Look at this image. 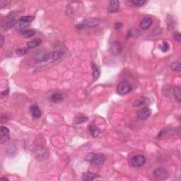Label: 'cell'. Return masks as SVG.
<instances>
[{"label": "cell", "mask_w": 181, "mask_h": 181, "mask_svg": "<svg viewBox=\"0 0 181 181\" xmlns=\"http://www.w3.org/2000/svg\"><path fill=\"white\" fill-rule=\"evenodd\" d=\"M105 156L103 154L90 153L85 157V161L95 166H101L105 161Z\"/></svg>", "instance_id": "cell-1"}, {"label": "cell", "mask_w": 181, "mask_h": 181, "mask_svg": "<svg viewBox=\"0 0 181 181\" xmlns=\"http://www.w3.org/2000/svg\"><path fill=\"white\" fill-rule=\"evenodd\" d=\"M99 24V21L96 19H86L84 21L79 23L77 25V29L82 30L84 28H94L97 26Z\"/></svg>", "instance_id": "cell-2"}, {"label": "cell", "mask_w": 181, "mask_h": 181, "mask_svg": "<svg viewBox=\"0 0 181 181\" xmlns=\"http://www.w3.org/2000/svg\"><path fill=\"white\" fill-rule=\"evenodd\" d=\"M146 157L142 154H137L132 156L130 161L131 166L134 168H138L143 166L146 163Z\"/></svg>", "instance_id": "cell-3"}, {"label": "cell", "mask_w": 181, "mask_h": 181, "mask_svg": "<svg viewBox=\"0 0 181 181\" xmlns=\"http://www.w3.org/2000/svg\"><path fill=\"white\" fill-rule=\"evenodd\" d=\"M16 23V21L15 17L11 14L9 15L2 21L1 29H2L3 31H7V30L11 29V27L14 26Z\"/></svg>", "instance_id": "cell-4"}, {"label": "cell", "mask_w": 181, "mask_h": 181, "mask_svg": "<svg viewBox=\"0 0 181 181\" xmlns=\"http://www.w3.org/2000/svg\"><path fill=\"white\" fill-rule=\"evenodd\" d=\"M131 90L132 87L130 84L128 83L127 82H126V81H123V82H120L117 88V94L120 95V96H124V95L129 94Z\"/></svg>", "instance_id": "cell-5"}, {"label": "cell", "mask_w": 181, "mask_h": 181, "mask_svg": "<svg viewBox=\"0 0 181 181\" xmlns=\"http://www.w3.org/2000/svg\"><path fill=\"white\" fill-rule=\"evenodd\" d=\"M154 175L156 179L160 180H166L168 177V171L163 168H157L154 170Z\"/></svg>", "instance_id": "cell-6"}, {"label": "cell", "mask_w": 181, "mask_h": 181, "mask_svg": "<svg viewBox=\"0 0 181 181\" xmlns=\"http://www.w3.org/2000/svg\"><path fill=\"white\" fill-rule=\"evenodd\" d=\"M64 55V52L60 50H57L54 51V52L48 53V57H47V59L46 62H54V61H57L58 59H61L62 57V56Z\"/></svg>", "instance_id": "cell-7"}, {"label": "cell", "mask_w": 181, "mask_h": 181, "mask_svg": "<svg viewBox=\"0 0 181 181\" xmlns=\"http://www.w3.org/2000/svg\"><path fill=\"white\" fill-rule=\"evenodd\" d=\"M151 113H152L151 109L148 107H146V108L140 109L137 112V117L141 120H146L149 118V116L151 115Z\"/></svg>", "instance_id": "cell-8"}, {"label": "cell", "mask_w": 181, "mask_h": 181, "mask_svg": "<svg viewBox=\"0 0 181 181\" xmlns=\"http://www.w3.org/2000/svg\"><path fill=\"white\" fill-rule=\"evenodd\" d=\"M0 132H1V137H0V144L6 143L9 140V129L7 127L1 126L0 127Z\"/></svg>", "instance_id": "cell-9"}, {"label": "cell", "mask_w": 181, "mask_h": 181, "mask_svg": "<svg viewBox=\"0 0 181 181\" xmlns=\"http://www.w3.org/2000/svg\"><path fill=\"white\" fill-rule=\"evenodd\" d=\"M122 45L119 42H113L110 45V52L112 54H118L122 52Z\"/></svg>", "instance_id": "cell-10"}, {"label": "cell", "mask_w": 181, "mask_h": 181, "mask_svg": "<svg viewBox=\"0 0 181 181\" xmlns=\"http://www.w3.org/2000/svg\"><path fill=\"white\" fill-rule=\"evenodd\" d=\"M47 57H48V53H47V52H45V51L43 50L38 51V52H36V53L34 54V55H33L35 60L38 62H45V61H47Z\"/></svg>", "instance_id": "cell-11"}, {"label": "cell", "mask_w": 181, "mask_h": 181, "mask_svg": "<svg viewBox=\"0 0 181 181\" xmlns=\"http://www.w3.org/2000/svg\"><path fill=\"white\" fill-rule=\"evenodd\" d=\"M119 9V2L117 0H112L109 2L108 6V11L109 13H116Z\"/></svg>", "instance_id": "cell-12"}, {"label": "cell", "mask_w": 181, "mask_h": 181, "mask_svg": "<svg viewBox=\"0 0 181 181\" xmlns=\"http://www.w3.org/2000/svg\"><path fill=\"white\" fill-rule=\"evenodd\" d=\"M30 110H31V115H32L33 117L35 119L40 118V117H41L42 111L38 105H32V106H31Z\"/></svg>", "instance_id": "cell-13"}, {"label": "cell", "mask_w": 181, "mask_h": 181, "mask_svg": "<svg viewBox=\"0 0 181 181\" xmlns=\"http://www.w3.org/2000/svg\"><path fill=\"white\" fill-rule=\"evenodd\" d=\"M153 24V20L149 17H146L141 21L140 24V27L142 30H147L151 27Z\"/></svg>", "instance_id": "cell-14"}, {"label": "cell", "mask_w": 181, "mask_h": 181, "mask_svg": "<svg viewBox=\"0 0 181 181\" xmlns=\"http://www.w3.org/2000/svg\"><path fill=\"white\" fill-rule=\"evenodd\" d=\"M92 68H93V78L95 81L98 80L101 75V69L97 64L92 62Z\"/></svg>", "instance_id": "cell-15"}, {"label": "cell", "mask_w": 181, "mask_h": 181, "mask_svg": "<svg viewBox=\"0 0 181 181\" xmlns=\"http://www.w3.org/2000/svg\"><path fill=\"white\" fill-rule=\"evenodd\" d=\"M30 24L27 22L21 20L20 19H19L18 21H17L16 23L14 28L16 30H19V31H24V29H25V28L27 27V26H29Z\"/></svg>", "instance_id": "cell-16"}, {"label": "cell", "mask_w": 181, "mask_h": 181, "mask_svg": "<svg viewBox=\"0 0 181 181\" xmlns=\"http://www.w3.org/2000/svg\"><path fill=\"white\" fill-rule=\"evenodd\" d=\"M98 177V174L94 173H90V172H87V173H84L82 175V179L84 180H87V181H91L94 180V179L97 178Z\"/></svg>", "instance_id": "cell-17"}, {"label": "cell", "mask_w": 181, "mask_h": 181, "mask_svg": "<svg viewBox=\"0 0 181 181\" xmlns=\"http://www.w3.org/2000/svg\"><path fill=\"white\" fill-rule=\"evenodd\" d=\"M50 101L52 102H54V103H57V102L61 101L64 99V95L62 93L57 92L54 93L50 96Z\"/></svg>", "instance_id": "cell-18"}, {"label": "cell", "mask_w": 181, "mask_h": 181, "mask_svg": "<svg viewBox=\"0 0 181 181\" xmlns=\"http://www.w3.org/2000/svg\"><path fill=\"white\" fill-rule=\"evenodd\" d=\"M42 43V40L40 38H36L35 40H31L27 43V46L29 49L35 48V47L39 46L40 44Z\"/></svg>", "instance_id": "cell-19"}, {"label": "cell", "mask_w": 181, "mask_h": 181, "mask_svg": "<svg viewBox=\"0 0 181 181\" xmlns=\"http://www.w3.org/2000/svg\"><path fill=\"white\" fill-rule=\"evenodd\" d=\"M173 95L174 97H175V100L178 102V103H180L181 101V89L180 87H175L174 88L173 90Z\"/></svg>", "instance_id": "cell-20"}, {"label": "cell", "mask_w": 181, "mask_h": 181, "mask_svg": "<svg viewBox=\"0 0 181 181\" xmlns=\"http://www.w3.org/2000/svg\"><path fill=\"white\" fill-rule=\"evenodd\" d=\"M148 102H149L148 98L141 97L134 102V103L133 104V106H141L142 105H145L148 103Z\"/></svg>", "instance_id": "cell-21"}, {"label": "cell", "mask_w": 181, "mask_h": 181, "mask_svg": "<svg viewBox=\"0 0 181 181\" xmlns=\"http://www.w3.org/2000/svg\"><path fill=\"white\" fill-rule=\"evenodd\" d=\"M21 35L23 37H24V38H30L35 36V31H33V30L31 29L24 30V31H21Z\"/></svg>", "instance_id": "cell-22"}, {"label": "cell", "mask_w": 181, "mask_h": 181, "mask_svg": "<svg viewBox=\"0 0 181 181\" xmlns=\"http://www.w3.org/2000/svg\"><path fill=\"white\" fill-rule=\"evenodd\" d=\"M170 69L173 70L174 72H180L181 71V65H180V61L177 60L176 62H174L170 64Z\"/></svg>", "instance_id": "cell-23"}, {"label": "cell", "mask_w": 181, "mask_h": 181, "mask_svg": "<svg viewBox=\"0 0 181 181\" xmlns=\"http://www.w3.org/2000/svg\"><path fill=\"white\" fill-rule=\"evenodd\" d=\"M140 35H141L140 31L137 29H129L127 33V38H132V37L135 38V37H139Z\"/></svg>", "instance_id": "cell-24"}, {"label": "cell", "mask_w": 181, "mask_h": 181, "mask_svg": "<svg viewBox=\"0 0 181 181\" xmlns=\"http://www.w3.org/2000/svg\"><path fill=\"white\" fill-rule=\"evenodd\" d=\"M89 131H90L91 134H92V136L94 137H98L100 133L99 129H98L96 126H94V125L89 126Z\"/></svg>", "instance_id": "cell-25"}, {"label": "cell", "mask_w": 181, "mask_h": 181, "mask_svg": "<svg viewBox=\"0 0 181 181\" xmlns=\"http://www.w3.org/2000/svg\"><path fill=\"white\" fill-rule=\"evenodd\" d=\"M131 3L136 6H142L147 3V1L145 0H132L131 1Z\"/></svg>", "instance_id": "cell-26"}, {"label": "cell", "mask_w": 181, "mask_h": 181, "mask_svg": "<svg viewBox=\"0 0 181 181\" xmlns=\"http://www.w3.org/2000/svg\"><path fill=\"white\" fill-rule=\"evenodd\" d=\"M160 48H161V50L163 52H168L170 49L169 44L167 43V42H163V43L161 45V46H160Z\"/></svg>", "instance_id": "cell-27"}, {"label": "cell", "mask_w": 181, "mask_h": 181, "mask_svg": "<svg viewBox=\"0 0 181 181\" xmlns=\"http://www.w3.org/2000/svg\"><path fill=\"white\" fill-rule=\"evenodd\" d=\"M20 19L21 20L24 21L29 23V24H31V22H32L35 19V17L32 16H23L21 18H20Z\"/></svg>", "instance_id": "cell-28"}, {"label": "cell", "mask_w": 181, "mask_h": 181, "mask_svg": "<svg viewBox=\"0 0 181 181\" xmlns=\"http://www.w3.org/2000/svg\"><path fill=\"white\" fill-rule=\"evenodd\" d=\"M28 50H29V49H26V48L19 49V50H16V53L17 55H19V56H23L27 53Z\"/></svg>", "instance_id": "cell-29"}, {"label": "cell", "mask_w": 181, "mask_h": 181, "mask_svg": "<svg viewBox=\"0 0 181 181\" xmlns=\"http://www.w3.org/2000/svg\"><path fill=\"white\" fill-rule=\"evenodd\" d=\"M79 119H78V121L77 122V123H82V122H86V121L88 120V117H86V116L82 115V116H79Z\"/></svg>", "instance_id": "cell-30"}, {"label": "cell", "mask_w": 181, "mask_h": 181, "mask_svg": "<svg viewBox=\"0 0 181 181\" xmlns=\"http://www.w3.org/2000/svg\"><path fill=\"white\" fill-rule=\"evenodd\" d=\"M174 38H175V40H177V41L180 42L181 41V36H180V33L179 32L175 33V34H174Z\"/></svg>", "instance_id": "cell-31"}, {"label": "cell", "mask_w": 181, "mask_h": 181, "mask_svg": "<svg viewBox=\"0 0 181 181\" xmlns=\"http://www.w3.org/2000/svg\"><path fill=\"white\" fill-rule=\"evenodd\" d=\"M122 24L120 22H116L115 24V29L116 30H119L120 29H122Z\"/></svg>", "instance_id": "cell-32"}, {"label": "cell", "mask_w": 181, "mask_h": 181, "mask_svg": "<svg viewBox=\"0 0 181 181\" xmlns=\"http://www.w3.org/2000/svg\"><path fill=\"white\" fill-rule=\"evenodd\" d=\"M0 42H1V43H0V46H1V47H2L4 43V37L3 35H1V37H0Z\"/></svg>", "instance_id": "cell-33"}, {"label": "cell", "mask_w": 181, "mask_h": 181, "mask_svg": "<svg viewBox=\"0 0 181 181\" xmlns=\"http://www.w3.org/2000/svg\"><path fill=\"white\" fill-rule=\"evenodd\" d=\"M9 89H8L7 90H5L4 91H3L2 93H1V94H2L3 96H6V95H7L9 94Z\"/></svg>", "instance_id": "cell-34"}, {"label": "cell", "mask_w": 181, "mask_h": 181, "mask_svg": "<svg viewBox=\"0 0 181 181\" xmlns=\"http://www.w3.org/2000/svg\"><path fill=\"white\" fill-rule=\"evenodd\" d=\"M10 2H11V1H4V0H1V4H3V3H4V4H6H6H9Z\"/></svg>", "instance_id": "cell-35"}, {"label": "cell", "mask_w": 181, "mask_h": 181, "mask_svg": "<svg viewBox=\"0 0 181 181\" xmlns=\"http://www.w3.org/2000/svg\"><path fill=\"white\" fill-rule=\"evenodd\" d=\"M1 180L3 181V180H6V181H9V179L6 178V177H1Z\"/></svg>", "instance_id": "cell-36"}]
</instances>
